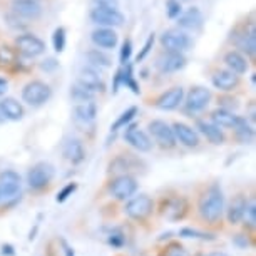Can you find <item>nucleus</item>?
<instances>
[{"label": "nucleus", "mask_w": 256, "mask_h": 256, "mask_svg": "<svg viewBox=\"0 0 256 256\" xmlns=\"http://www.w3.org/2000/svg\"><path fill=\"white\" fill-rule=\"evenodd\" d=\"M198 211L200 216L208 224H218L224 212V196L220 184H211L200 196L198 201Z\"/></svg>", "instance_id": "f257e3e1"}, {"label": "nucleus", "mask_w": 256, "mask_h": 256, "mask_svg": "<svg viewBox=\"0 0 256 256\" xmlns=\"http://www.w3.org/2000/svg\"><path fill=\"white\" fill-rule=\"evenodd\" d=\"M22 196V178L12 169L0 172V204L12 206Z\"/></svg>", "instance_id": "f03ea898"}, {"label": "nucleus", "mask_w": 256, "mask_h": 256, "mask_svg": "<svg viewBox=\"0 0 256 256\" xmlns=\"http://www.w3.org/2000/svg\"><path fill=\"white\" fill-rule=\"evenodd\" d=\"M52 98V89L44 80H30L22 89V100L32 108H40Z\"/></svg>", "instance_id": "7ed1b4c3"}, {"label": "nucleus", "mask_w": 256, "mask_h": 256, "mask_svg": "<svg viewBox=\"0 0 256 256\" xmlns=\"http://www.w3.org/2000/svg\"><path fill=\"white\" fill-rule=\"evenodd\" d=\"M54 166L50 162H37L36 166H32V169H28L27 172V184L30 190L40 191L49 184L54 178Z\"/></svg>", "instance_id": "20e7f679"}, {"label": "nucleus", "mask_w": 256, "mask_h": 256, "mask_svg": "<svg viewBox=\"0 0 256 256\" xmlns=\"http://www.w3.org/2000/svg\"><path fill=\"white\" fill-rule=\"evenodd\" d=\"M152 211H154V201L148 194H139L131 198L124 208L126 214L136 221H144L146 218H149L152 214Z\"/></svg>", "instance_id": "39448f33"}, {"label": "nucleus", "mask_w": 256, "mask_h": 256, "mask_svg": "<svg viewBox=\"0 0 256 256\" xmlns=\"http://www.w3.org/2000/svg\"><path fill=\"white\" fill-rule=\"evenodd\" d=\"M138 186L139 184H138L136 178H132L131 174H119L109 182V192L116 200L126 201V200H131V198L136 194Z\"/></svg>", "instance_id": "423d86ee"}, {"label": "nucleus", "mask_w": 256, "mask_h": 256, "mask_svg": "<svg viewBox=\"0 0 256 256\" xmlns=\"http://www.w3.org/2000/svg\"><path fill=\"white\" fill-rule=\"evenodd\" d=\"M90 20L98 26L112 28V27H120L124 24V16L118 8L114 7H106V6H98L90 10Z\"/></svg>", "instance_id": "0eeeda50"}, {"label": "nucleus", "mask_w": 256, "mask_h": 256, "mask_svg": "<svg viewBox=\"0 0 256 256\" xmlns=\"http://www.w3.org/2000/svg\"><path fill=\"white\" fill-rule=\"evenodd\" d=\"M148 129H149V134L152 136V139L161 148L172 149V148L176 146L174 134H172L171 126H169L168 122H164V120H161V119H154V120L149 122Z\"/></svg>", "instance_id": "6e6552de"}, {"label": "nucleus", "mask_w": 256, "mask_h": 256, "mask_svg": "<svg viewBox=\"0 0 256 256\" xmlns=\"http://www.w3.org/2000/svg\"><path fill=\"white\" fill-rule=\"evenodd\" d=\"M161 46L166 49V52H181L186 50L191 46V38L186 32L180 30V28H171L166 30L159 38Z\"/></svg>", "instance_id": "1a4fd4ad"}, {"label": "nucleus", "mask_w": 256, "mask_h": 256, "mask_svg": "<svg viewBox=\"0 0 256 256\" xmlns=\"http://www.w3.org/2000/svg\"><path fill=\"white\" fill-rule=\"evenodd\" d=\"M124 139L129 146L138 149L139 152H149L152 149V139L148 136V132H144L138 124H129L126 126Z\"/></svg>", "instance_id": "9d476101"}, {"label": "nucleus", "mask_w": 256, "mask_h": 256, "mask_svg": "<svg viewBox=\"0 0 256 256\" xmlns=\"http://www.w3.org/2000/svg\"><path fill=\"white\" fill-rule=\"evenodd\" d=\"M188 212V201L182 196H171L162 200L161 214L169 221H180Z\"/></svg>", "instance_id": "9b49d317"}, {"label": "nucleus", "mask_w": 256, "mask_h": 256, "mask_svg": "<svg viewBox=\"0 0 256 256\" xmlns=\"http://www.w3.org/2000/svg\"><path fill=\"white\" fill-rule=\"evenodd\" d=\"M16 46L20 54L26 57H37L46 52V44L44 40H40L34 34H22L16 38Z\"/></svg>", "instance_id": "f8f14e48"}, {"label": "nucleus", "mask_w": 256, "mask_h": 256, "mask_svg": "<svg viewBox=\"0 0 256 256\" xmlns=\"http://www.w3.org/2000/svg\"><path fill=\"white\" fill-rule=\"evenodd\" d=\"M211 100V90L202 88V86H196L192 88L186 96V109L191 112H200V110L206 109Z\"/></svg>", "instance_id": "ddd939ff"}, {"label": "nucleus", "mask_w": 256, "mask_h": 256, "mask_svg": "<svg viewBox=\"0 0 256 256\" xmlns=\"http://www.w3.org/2000/svg\"><path fill=\"white\" fill-rule=\"evenodd\" d=\"M182 99H184V89L181 86H176L159 96L156 99V108L161 110H174L181 106Z\"/></svg>", "instance_id": "4468645a"}, {"label": "nucleus", "mask_w": 256, "mask_h": 256, "mask_svg": "<svg viewBox=\"0 0 256 256\" xmlns=\"http://www.w3.org/2000/svg\"><path fill=\"white\" fill-rule=\"evenodd\" d=\"M184 66H186V57L182 56L181 52H166V54H162L156 62V67L162 74L178 72Z\"/></svg>", "instance_id": "2eb2a0df"}, {"label": "nucleus", "mask_w": 256, "mask_h": 256, "mask_svg": "<svg viewBox=\"0 0 256 256\" xmlns=\"http://www.w3.org/2000/svg\"><path fill=\"white\" fill-rule=\"evenodd\" d=\"M172 134H174L176 142H181L186 148H198L200 146V136L191 126L184 122H174L171 126Z\"/></svg>", "instance_id": "dca6fc26"}, {"label": "nucleus", "mask_w": 256, "mask_h": 256, "mask_svg": "<svg viewBox=\"0 0 256 256\" xmlns=\"http://www.w3.org/2000/svg\"><path fill=\"white\" fill-rule=\"evenodd\" d=\"M211 120L214 126H218V128H224V129H236L240 128L241 124L244 122V118H240V116L233 114L231 110L228 109H216L211 112Z\"/></svg>", "instance_id": "f3484780"}, {"label": "nucleus", "mask_w": 256, "mask_h": 256, "mask_svg": "<svg viewBox=\"0 0 256 256\" xmlns=\"http://www.w3.org/2000/svg\"><path fill=\"white\" fill-rule=\"evenodd\" d=\"M248 202L250 200L246 198L244 194H236L231 202L226 208V218H228V223L230 224H240L243 221V216H244V211L248 208Z\"/></svg>", "instance_id": "a211bd4d"}, {"label": "nucleus", "mask_w": 256, "mask_h": 256, "mask_svg": "<svg viewBox=\"0 0 256 256\" xmlns=\"http://www.w3.org/2000/svg\"><path fill=\"white\" fill-rule=\"evenodd\" d=\"M77 84H80L82 88H86L88 90H90L92 94L96 92H102L106 89L102 79L98 74V70H94L92 67H86L79 72V79H77Z\"/></svg>", "instance_id": "6ab92c4d"}, {"label": "nucleus", "mask_w": 256, "mask_h": 256, "mask_svg": "<svg viewBox=\"0 0 256 256\" xmlns=\"http://www.w3.org/2000/svg\"><path fill=\"white\" fill-rule=\"evenodd\" d=\"M62 154H64V158L69 162L80 164L86 159V148L80 139L70 138V139H67L64 142V146H62Z\"/></svg>", "instance_id": "aec40b11"}, {"label": "nucleus", "mask_w": 256, "mask_h": 256, "mask_svg": "<svg viewBox=\"0 0 256 256\" xmlns=\"http://www.w3.org/2000/svg\"><path fill=\"white\" fill-rule=\"evenodd\" d=\"M211 80L212 86L218 90H223V92H230V90L240 86V76L233 74L231 70H216Z\"/></svg>", "instance_id": "412c9836"}, {"label": "nucleus", "mask_w": 256, "mask_h": 256, "mask_svg": "<svg viewBox=\"0 0 256 256\" xmlns=\"http://www.w3.org/2000/svg\"><path fill=\"white\" fill-rule=\"evenodd\" d=\"M12 8L14 14L22 18H37L42 14L40 4L36 0H14Z\"/></svg>", "instance_id": "4be33fe9"}, {"label": "nucleus", "mask_w": 256, "mask_h": 256, "mask_svg": "<svg viewBox=\"0 0 256 256\" xmlns=\"http://www.w3.org/2000/svg\"><path fill=\"white\" fill-rule=\"evenodd\" d=\"M90 38L92 42L100 49H114L118 46V34H116L112 28L108 27H100L96 28V30L90 34Z\"/></svg>", "instance_id": "5701e85b"}, {"label": "nucleus", "mask_w": 256, "mask_h": 256, "mask_svg": "<svg viewBox=\"0 0 256 256\" xmlns=\"http://www.w3.org/2000/svg\"><path fill=\"white\" fill-rule=\"evenodd\" d=\"M96 116H98V106H96L94 100L77 104L74 108V119L77 124H84V126L92 124Z\"/></svg>", "instance_id": "b1692460"}, {"label": "nucleus", "mask_w": 256, "mask_h": 256, "mask_svg": "<svg viewBox=\"0 0 256 256\" xmlns=\"http://www.w3.org/2000/svg\"><path fill=\"white\" fill-rule=\"evenodd\" d=\"M178 26L181 28H190V30H196L202 26V14L198 7L188 8L186 12H181L178 17Z\"/></svg>", "instance_id": "393cba45"}, {"label": "nucleus", "mask_w": 256, "mask_h": 256, "mask_svg": "<svg viewBox=\"0 0 256 256\" xmlns=\"http://www.w3.org/2000/svg\"><path fill=\"white\" fill-rule=\"evenodd\" d=\"M0 116L8 120H20L24 118V108L14 98H6L0 100Z\"/></svg>", "instance_id": "a878e982"}, {"label": "nucleus", "mask_w": 256, "mask_h": 256, "mask_svg": "<svg viewBox=\"0 0 256 256\" xmlns=\"http://www.w3.org/2000/svg\"><path fill=\"white\" fill-rule=\"evenodd\" d=\"M198 129H200V132L211 144H216V146H220V144H224V141H226L224 132L221 131L218 126H214L212 122H206V120H198Z\"/></svg>", "instance_id": "bb28decb"}, {"label": "nucleus", "mask_w": 256, "mask_h": 256, "mask_svg": "<svg viewBox=\"0 0 256 256\" xmlns=\"http://www.w3.org/2000/svg\"><path fill=\"white\" fill-rule=\"evenodd\" d=\"M224 64L228 66V69L236 76H241L248 70V60L243 54H240L238 50H230L224 56Z\"/></svg>", "instance_id": "cd10ccee"}, {"label": "nucleus", "mask_w": 256, "mask_h": 256, "mask_svg": "<svg viewBox=\"0 0 256 256\" xmlns=\"http://www.w3.org/2000/svg\"><path fill=\"white\" fill-rule=\"evenodd\" d=\"M86 59L92 67H100V69H108L110 67V59L104 52H100L99 49H92L86 54Z\"/></svg>", "instance_id": "c85d7f7f"}, {"label": "nucleus", "mask_w": 256, "mask_h": 256, "mask_svg": "<svg viewBox=\"0 0 256 256\" xmlns=\"http://www.w3.org/2000/svg\"><path fill=\"white\" fill-rule=\"evenodd\" d=\"M136 114H138V108L136 106H131L129 109H126L122 114L119 116L118 119H116V122L110 126V132H118L119 129H122L126 128V126H129V122L136 118Z\"/></svg>", "instance_id": "c756f323"}, {"label": "nucleus", "mask_w": 256, "mask_h": 256, "mask_svg": "<svg viewBox=\"0 0 256 256\" xmlns=\"http://www.w3.org/2000/svg\"><path fill=\"white\" fill-rule=\"evenodd\" d=\"M120 74H122V86L129 88L134 94H139L141 89H139L136 79H134V72H132V66L126 64V67H120Z\"/></svg>", "instance_id": "7c9ffc66"}, {"label": "nucleus", "mask_w": 256, "mask_h": 256, "mask_svg": "<svg viewBox=\"0 0 256 256\" xmlns=\"http://www.w3.org/2000/svg\"><path fill=\"white\" fill-rule=\"evenodd\" d=\"M238 46H240V49L243 50L246 56H251V57L254 56L256 44H254V30H253V28H251L248 34H244V36L240 38Z\"/></svg>", "instance_id": "2f4dec72"}, {"label": "nucleus", "mask_w": 256, "mask_h": 256, "mask_svg": "<svg viewBox=\"0 0 256 256\" xmlns=\"http://www.w3.org/2000/svg\"><path fill=\"white\" fill-rule=\"evenodd\" d=\"M70 98L74 99L77 104H82V102H89V100H92L94 94L86 88H82L80 84H76L70 88Z\"/></svg>", "instance_id": "473e14b6"}, {"label": "nucleus", "mask_w": 256, "mask_h": 256, "mask_svg": "<svg viewBox=\"0 0 256 256\" xmlns=\"http://www.w3.org/2000/svg\"><path fill=\"white\" fill-rule=\"evenodd\" d=\"M52 46L57 54L64 52L66 49V28L64 27H57L54 34H52Z\"/></svg>", "instance_id": "72a5a7b5"}, {"label": "nucleus", "mask_w": 256, "mask_h": 256, "mask_svg": "<svg viewBox=\"0 0 256 256\" xmlns=\"http://www.w3.org/2000/svg\"><path fill=\"white\" fill-rule=\"evenodd\" d=\"M234 132H236V138H238L241 142H251L254 139V131H253V128L248 124V120H244L240 128H236Z\"/></svg>", "instance_id": "f704fd0d"}, {"label": "nucleus", "mask_w": 256, "mask_h": 256, "mask_svg": "<svg viewBox=\"0 0 256 256\" xmlns=\"http://www.w3.org/2000/svg\"><path fill=\"white\" fill-rule=\"evenodd\" d=\"M17 60V52L8 46L0 47V66H12Z\"/></svg>", "instance_id": "c9c22d12"}, {"label": "nucleus", "mask_w": 256, "mask_h": 256, "mask_svg": "<svg viewBox=\"0 0 256 256\" xmlns=\"http://www.w3.org/2000/svg\"><path fill=\"white\" fill-rule=\"evenodd\" d=\"M180 234L182 238H192V240H202V241H212L214 236L210 234V233H202V231H198V230H191V228H182L180 231Z\"/></svg>", "instance_id": "e433bc0d"}, {"label": "nucleus", "mask_w": 256, "mask_h": 256, "mask_svg": "<svg viewBox=\"0 0 256 256\" xmlns=\"http://www.w3.org/2000/svg\"><path fill=\"white\" fill-rule=\"evenodd\" d=\"M243 220L246 221L244 224H248L251 230H254V226H256V204H254V201L248 202V208H246V211H244Z\"/></svg>", "instance_id": "4c0bfd02"}, {"label": "nucleus", "mask_w": 256, "mask_h": 256, "mask_svg": "<svg viewBox=\"0 0 256 256\" xmlns=\"http://www.w3.org/2000/svg\"><path fill=\"white\" fill-rule=\"evenodd\" d=\"M166 12L169 18H178L181 16L182 7L180 0H166Z\"/></svg>", "instance_id": "58836bf2"}, {"label": "nucleus", "mask_w": 256, "mask_h": 256, "mask_svg": "<svg viewBox=\"0 0 256 256\" xmlns=\"http://www.w3.org/2000/svg\"><path fill=\"white\" fill-rule=\"evenodd\" d=\"M131 54H132V42L128 38V40H124L122 47H120V54H119L120 64H122V66L128 64L129 59H131Z\"/></svg>", "instance_id": "ea45409f"}, {"label": "nucleus", "mask_w": 256, "mask_h": 256, "mask_svg": "<svg viewBox=\"0 0 256 256\" xmlns=\"http://www.w3.org/2000/svg\"><path fill=\"white\" fill-rule=\"evenodd\" d=\"M76 190H77V182H69L67 186L62 188V191L59 192V194H57L56 201L57 202H64L66 200H69V196L74 194Z\"/></svg>", "instance_id": "a19ab883"}, {"label": "nucleus", "mask_w": 256, "mask_h": 256, "mask_svg": "<svg viewBox=\"0 0 256 256\" xmlns=\"http://www.w3.org/2000/svg\"><path fill=\"white\" fill-rule=\"evenodd\" d=\"M6 24L10 28H14V30H24V28H26V24H22V18L17 17L16 14H7Z\"/></svg>", "instance_id": "79ce46f5"}, {"label": "nucleus", "mask_w": 256, "mask_h": 256, "mask_svg": "<svg viewBox=\"0 0 256 256\" xmlns=\"http://www.w3.org/2000/svg\"><path fill=\"white\" fill-rule=\"evenodd\" d=\"M108 243L110 246H114V248H120L124 243H126V238H124V234L120 233L119 230H116L112 231V233L109 234V238H108Z\"/></svg>", "instance_id": "37998d69"}, {"label": "nucleus", "mask_w": 256, "mask_h": 256, "mask_svg": "<svg viewBox=\"0 0 256 256\" xmlns=\"http://www.w3.org/2000/svg\"><path fill=\"white\" fill-rule=\"evenodd\" d=\"M154 40H156V37H154V34H151V36L148 37V40H146V44H144V47H142V50L139 52L138 54V57H136V60L138 62H141V60H144L146 59V56L151 52V49H152V46H154Z\"/></svg>", "instance_id": "c03bdc74"}, {"label": "nucleus", "mask_w": 256, "mask_h": 256, "mask_svg": "<svg viewBox=\"0 0 256 256\" xmlns=\"http://www.w3.org/2000/svg\"><path fill=\"white\" fill-rule=\"evenodd\" d=\"M164 256H190V254H188V251L181 244H171L169 248H166Z\"/></svg>", "instance_id": "a18cd8bd"}, {"label": "nucleus", "mask_w": 256, "mask_h": 256, "mask_svg": "<svg viewBox=\"0 0 256 256\" xmlns=\"http://www.w3.org/2000/svg\"><path fill=\"white\" fill-rule=\"evenodd\" d=\"M233 243H234L236 246H238V248L246 250L248 246H251V240H250V236H248V234H234Z\"/></svg>", "instance_id": "49530a36"}, {"label": "nucleus", "mask_w": 256, "mask_h": 256, "mask_svg": "<svg viewBox=\"0 0 256 256\" xmlns=\"http://www.w3.org/2000/svg\"><path fill=\"white\" fill-rule=\"evenodd\" d=\"M57 67H59V60L54 59V57H49V59H46L40 64V69L46 70V72H52L54 69H57Z\"/></svg>", "instance_id": "de8ad7c7"}, {"label": "nucleus", "mask_w": 256, "mask_h": 256, "mask_svg": "<svg viewBox=\"0 0 256 256\" xmlns=\"http://www.w3.org/2000/svg\"><path fill=\"white\" fill-rule=\"evenodd\" d=\"M122 86V74H120V69L114 74V79H112V92L116 94L119 90V88Z\"/></svg>", "instance_id": "09e8293b"}, {"label": "nucleus", "mask_w": 256, "mask_h": 256, "mask_svg": "<svg viewBox=\"0 0 256 256\" xmlns=\"http://www.w3.org/2000/svg\"><path fill=\"white\" fill-rule=\"evenodd\" d=\"M2 254L14 256V254H16V251H14V246H10V244H4V246H2Z\"/></svg>", "instance_id": "8fccbe9b"}, {"label": "nucleus", "mask_w": 256, "mask_h": 256, "mask_svg": "<svg viewBox=\"0 0 256 256\" xmlns=\"http://www.w3.org/2000/svg\"><path fill=\"white\" fill-rule=\"evenodd\" d=\"M7 89H8V82L4 79V77H0V96H4L7 92Z\"/></svg>", "instance_id": "3c124183"}, {"label": "nucleus", "mask_w": 256, "mask_h": 256, "mask_svg": "<svg viewBox=\"0 0 256 256\" xmlns=\"http://www.w3.org/2000/svg\"><path fill=\"white\" fill-rule=\"evenodd\" d=\"M208 256H230V254L223 253V251H212V253H210Z\"/></svg>", "instance_id": "603ef678"}, {"label": "nucleus", "mask_w": 256, "mask_h": 256, "mask_svg": "<svg viewBox=\"0 0 256 256\" xmlns=\"http://www.w3.org/2000/svg\"><path fill=\"white\" fill-rule=\"evenodd\" d=\"M66 256H74V251H72L69 246H66Z\"/></svg>", "instance_id": "864d4df0"}, {"label": "nucleus", "mask_w": 256, "mask_h": 256, "mask_svg": "<svg viewBox=\"0 0 256 256\" xmlns=\"http://www.w3.org/2000/svg\"><path fill=\"white\" fill-rule=\"evenodd\" d=\"M180 2H181V0H180ZM182 2H188V0H182Z\"/></svg>", "instance_id": "5fc2aeb1"}, {"label": "nucleus", "mask_w": 256, "mask_h": 256, "mask_svg": "<svg viewBox=\"0 0 256 256\" xmlns=\"http://www.w3.org/2000/svg\"><path fill=\"white\" fill-rule=\"evenodd\" d=\"M36 2H37V0H36Z\"/></svg>", "instance_id": "6e6d98bb"}]
</instances>
